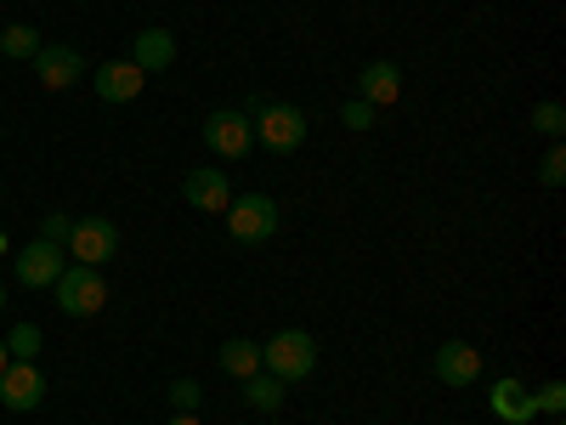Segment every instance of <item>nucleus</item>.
I'll return each mask as SVG.
<instances>
[{
  "label": "nucleus",
  "instance_id": "obj_21",
  "mask_svg": "<svg viewBox=\"0 0 566 425\" xmlns=\"http://www.w3.org/2000/svg\"><path fill=\"white\" fill-rule=\"evenodd\" d=\"M7 352L23 357V363H34V352H40V329H34V323H18L12 335H7Z\"/></svg>",
  "mask_w": 566,
  "mask_h": 425
},
{
  "label": "nucleus",
  "instance_id": "obj_5",
  "mask_svg": "<svg viewBox=\"0 0 566 425\" xmlns=\"http://www.w3.org/2000/svg\"><path fill=\"white\" fill-rule=\"evenodd\" d=\"M63 250H69V261H80V267H103V261L119 256V227H114L108 216H80Z\"/></svg>",
  "mask_w": 566,
  "mask_h": 425
},
{
  "label": "nucleus",
  "instance_id": "obj_2",
  "mask_svg": "<svg viewBox=\"0 0 566 425\" xmlns=\"http://www.w3.org/2000/svg\"><path fill=\"white\" fill-rule=\"evenodd\" d=\"M261 369L277 374L283 386H295V381H306V374L317 369V341L306 335V329H277V335L261 346Z\"/></svg>",
  "mask_w": 566,
  "mask_h": 425
},
{
  "label": "nucleus",
  "instance_id": "obj_18",
  "mask_svg": "<svg viewBox=\"0 0 566 425\" xmlns=\"http://www.w3.org/2000/svg\"><path fill=\"white\" fill-rule=\"evenodd\" d=\"M40 45H45V40H40L29 23H12L7 34H0V52H7V58H18V63H29V58L40 52Z\"/></svg>",
  "mask_w": 566,
  "mask_h": 425
},
{
  "label": "nucleus",
  "instance_id": "obj_10",
  "mask_svg": "<svg viewBox=\"0 0 566 425\" xmlns=\"http://www.w3.org/2000/svg\"><path fill=\"white\" fill-rule=\"evenodd\" d=\"M34 80L45 91H69V85L85 80V63H80L74 45H40V52H34Z\"/></svg>",
  "mask_w": 566,
  "mask_h": 425
},
{
  "label": "nucleus",
  "instance_id": "obj_7",
  "mask_svg": "<svg viewBox=\"0 0 566 425\" xmlns=\"http://www.w3.org/2000/svg\"><path fill=\"white\" fill-rule=\"evenodd\" d=\"M63 267H69V250H63V245H52V239L23 245V250H18V261H12V272H18L23 290H52V283L63 278Z\"/></svg>",
  "mask_w": 566,
  "mask_h": 425
},
{
  "label": "nucleus",
  "instance_id": "obj_6",
  "mask_svg": "<svg viewBox=\"0 0 566 425\" xmlns=\"http://www.w3.org/2000/svg\"><path fill=\"white\" fill-rule=\"evenodd\" d=\"M205 148H210L216 159H244V154L255 148L250 114H244V108H216V114L205 120Z\"/></svg>",
  "mask_w": 566,
  "mask_h": 425
},
{
  "label": "nucleus",
  "instance_id": "obj_1",
  "mask_svg": "<svg viewBox=\"0 0 566 425\" xmlns=\"http://www.w3.org/2000/svg\"><path fill=\"white\" fill-rule=\"evenodd\" d=\"M244 114H250L255 142H261L266 154H295L301 142H306V114L295 103H261V97H250Z\"/></svg>",
  "mask_w": 566,
  "mask_h": 425
},
{
  "label": "nucleus",
  "instance_id": "obj_12",
  "mask_svg": "<svg viewBox=\"0 0 566 425\" xmlns=\"http://www.w3.org/2000/svg\"><path fill=\"white\" fill-rule=\"evenodd\" d=\"M91 85H97L103 103H136L142 85H148V74H142L136 63H103L97 74H91Z\"/></svg>",
  "mask_w": 566,
  "mask_h": 425
},
{
  "label": "nucleus",
  "instance_id": "obj_26",
  "mask_svg": "<svg viewBox=\"0 0 566 425\" xmlns=\"http://www.w3.org/2000/svg\"><path fill=\"white\" fill-rule=\"evenodd\" d=\"M170 425H205L199 414H170Z\"/></svg>",
  "mask_w": 566,
  "mask_h": 425
},
{
  "label": "nucleus",
  "instance_id": "obj_19",
  "mask_svg": "<svg viewBox=\"0 0 566 425\" xmlns=\"http://www.w3.org/2000/svg\"><path fill=\"white\" fill-rule=\"evenodd\" d=\"M533 131L549 136V142H560V131H566V108H560V103H538V108H533Z\"/></svg>",
  "mask_w": 566,
  "mask_h": 425
},
{
  "label": "nucleus",
  "instance_id": "obj_11",
  "mask_svg": "<svg viewBox=\"0 0 566 425\" xmlns=\"http://www.w3.org/2000/svg\"><path fill=\"white\" fill-rule=\"evenodd\" d=\"M181 194H187V205L193 210H205V216H221L227 205H232V182H227V170H187V182H181Z\"/></svg>",
  "mask_w": 566,
  "mask_h": 425
},
{
  "label": "nucleus",
  "instance_id": "obj_17",
  "mask_svg": "<svg viewBox=\"0 0 566 425\" xmlns=\"http://www.w3.org/2000/svg\"><path fill=\"white\" fill-rule=\"evenodd\" d=\"M283 397H290V386H283L277 374H266V369H255L250 381H244V403H250V408H261V414H277V408H283Z\"/></svg>",
  "mask_w": 566,
  "mask_h": 425
},
{
  "label": "nucleus",
  "instance_id": "obj_15",
  "mask_svg": "<svg viewBox=\"0 0 566 425\" xmlns=\"http://www.w3.org/2000/svg\"><path fill=\"white\" fill-rule=\"evenodd\" d=\"M488 403H493V414H499L504 425H533V414H538V408H533V392L515 381V374L493 381V397H488Z\"/></svg>",
  "mask_w": 566,
  "mask_h": 425
},
{
  "label": "nucleus",
  "instance_id": "obj_9",
  "mask_svg": "<svg viewBox=\"0 0 566 425\" xmlns=\"http://www.w3.org/2000/svg\"><path fill=\"white\" fill-rule=\"evenodd\" d=\"M431 374H437V381L442 386H476L482 381V352L476 346H470V341H442V352L431 357Z\"/></svg>",
  "mask_w": 566,
  "mask_h": 425
},
{
  "label": "nucleus",
  "instance_id": "obj_8",
  "mask_svg": "<svg viewBox=\"0 0 566 425\" xmlns=\"http://www.w3.org/2000/svg\"><path fill=\"white\" fill-rule=\"evenodd\" d=\"M0 403H7L12 414L40 408V403H45V374H40L34 363L12 357V363H7V374H0Z\"/></svg>",
  "mask_w": 566,
  "mask_h": 425
},
{
  "label": "nucleus",
  "instance_id": "obj_25",
  "mask_svg": "<svg viewBox=\"0 0 566 425\" xmlns=\"http://www.w3.org/2000/svg\"><path fill=\"white\" fill-rule=\"evenodd\" d=\"M69 232H74V216H63V210H52L40 221V239H52V245H69Z\"/></svg>",
  "mask_w": 566,
  "mask_h": 425
},
{
  "label": "nucleus",
  "instance_id": "obj_16",
  "mask_svg": "<svg viewBox=\"0 0 566 425\" xmlns=\"http://www.w3.org/2000/svg\"><path fill=\"white\" fill-rule=\"evenodd\" d=\"M216 363L232 374V381H250V374L261 369V346H255V341H244V335H232V341H221V346H216Z\"/></svg>",
  "mask_w": 566,
  "mask_h": 425
},
{
  "label": "nucleus",
  "instance_id": "obj_13",
  "mask_svg": "<svg viewBox=\"0 0 566 425\" xmlns=\"http://www.w3.org/2000/svg\"><path fill=\"white\" fill-rule=\"evenodd\" d=\"M357 97L374 103V108H391V103L402 97V69L386 63V58H380V63H368V69L357 74Z\"/></svg>",
  "mask_w": 566,
  "mask_h": 425
},
{
  "label": "nucleus",
  "instance_id": "obj_20",
  "mask_svg": "<svg viewBox=\"0 0 566 425\" xmlns=\"http://www.w3.org/2000/svg\"><path fill=\"white\" fill-rule=\"evenodd\" d=\"M199 403H205L199 381H187V374H181V381H170V408L176 414H199Z\"/></svg>",
  "mask_w": 566,
  "mask_h": 425
},
{
  "label": "nucleus",
  "instance_id": "obj_23",
  "mask_svg": "<svg viewBox=\"0 0 566 425\" xmlns=\"http://www.w3.org/2000/svg\"><path fill=\"white\" fill-rule=\"evenodd\" d=\"M538 182H544V187H560V182H566V148H560V142H555V148L544 154V165H538Z\"/></svg>",
  "mask_w": 566,
  "mask_h": 425
},
{
  "label": "nucleus",
  "instance_id": "obj_22",
  "mask_svg": "<svg viewBox=\"0 0 566 425\" xmlns=\"http://www.w3.org/2000/svg\"><path fill=\"white\" fill-rule=\"evenodd\" d=\"M533 408H538V414H549V419H560V408H566V386H560V381H544V386H538V397H533Z\"/></svg>",
  "mask_w": 566,
  "mask_h": 425
},
{
  "label": "nucleus",
  "instance_id": "obj_4",
  "mask_svg": "<svg viewBox=\"0 0 566 425\" xmlns=\"http://www.w3.org/2000/svg\"><path fill=\"white\" fill-rule=\"evenodd\" d=\"M227 216V232H232V239H239V245H266L272 239V232H277V205L266 199V194H232V205L221 210Z\"/></svg>",
  "mask_w": 566,
  "mask_h": 425
},
{
  "label": "nucleus",
  "instance_id": "obj_28",
  "mask_svg": "<svg viewBox=\"0 0 566 425\" xmlns=\"http://www.w3.org/2000/svg\"><path fill=\"white\" fill-rule=\"evenodd\" d=\"M0 307H7V290H0Z\"/></svg>",
  "mask_w": 566,
  "mask_h": 425
},
{
  "label": "nucleus",
  "instance_id": "obj_14",
  "mask_svg": "<svg viewBox=\"0 0 566 425\" xmlns=\"http://www.w3.org/2000/svg\"><path fill=\"white\" fill-rule=\"evenodd\" d=\"M130 63H136L142 74H165V69L176 63V34H170V29H142L136 45H130Z\"/></svg>",
  "mask_w": 566,
  "mask_h": 425
},
{
  "label": "nucleus",
  "instance_id": "obj_27",
  "mask_svg": "<svg viewBox=\"0 0 566 425\" xmlns=\"http://www.w3.org/2000/svg\"><path fill=\"white\" fill-rule=\"evenodd\" d=\"M7 363H12V352H7V335H0V374H7Z\"/></svg>",
  "mask_w": 566,
  "mask_h": 425
},
{
  "label": "nucleus",
  "instance_id": "obj_3",
  "mask_svg": "<svg viewBox=\"0 0 566 425\" xmlns=\"http://www.w3.org/2000/svg\"><path fill=\"white\" fill-rule=\"evenodd\" d=\"M52 296H57V307H63L69 318H97V312L108 307L103 267H80V261H69V267H63V278L52 283Z\"/></svg>",
  "mask_w": 566,
  "mask_h": 425
},
{
  "label": "nucleus",
  "instance_id": "obj_24",
  "mask_svg": "<svg viewBox=\"0 0 566 425\" xmlns=\"http://www.w3.org/2000/svg\"><path fill=\"white\" fill-rule=\"evenodd\" d=\"M374 114H380V108H374V103L352 97V103L340 108V125H352V131H368V125H374Z\"/></svg>",
  "mask_w": 566,
  "mask_h": 425
}]
</instances>
